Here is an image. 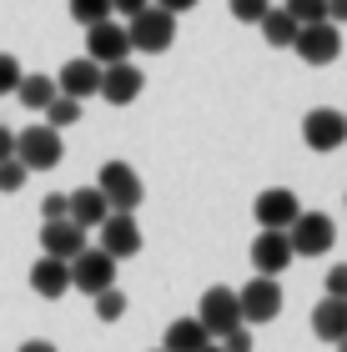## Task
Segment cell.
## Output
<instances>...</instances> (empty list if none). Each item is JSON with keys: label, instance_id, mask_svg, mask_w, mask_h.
I'll return each mask as SVG.
<instances>
[{"label": "cell", "instance_id": "6da1fadb", "mask_svg": "<svg viewBox=\"0 0 347 352\" xmlns=\"http://www.w3.org/2000/svg\"><path fill=\"white\" fill-rule=\"evenodd\" d=\"M126 36H131V51H141V56H161V51H171V41H177V15L161 10V6H146V10L131 15Z\"/></svg>", "mask_w": 347, "mask_h": 352}, {"label": "cell", "instance_id": "7a4b0ae2", "mask_svg": "<svg viewBox=\"0 0 347 352\" xmlns=\"http://www.w3.org/2000/svg\"><path fill=\"white\" fill-rule=\"evenodd\" d=\"M60 156H66V141H60L56 126H25V131H15V162L25 171H51V166H60Z\"/></svg>", "mask_w": 347, "mask_h": 352}, {"label": "cell", "instance_id": "3957f363", "mask_svg": "<svg viewBox=\"0 0 347 352\" xmlns=\"http://www.w3.org/2000/svg\"><path fill=\"white\" fill-rule=\"evenodd\" d=\"M96 186H101V197L111 201V212H136L141 197H146V186H141V176L131 162H106L96 171Z\"/></svg>", "mask_w": 347, "mask_h": 352}, {"label": "cell", "instance_id": "277c9868", "mask_svg": "<svg viewBox=\"0 0 347 352\" xmlns=\"http://www.w3.org/2000/svg\"><path fill=\"white\" fill-rule=\"evenodd\" d=\"M287 236H292L297 257H327V252L337 247V227H333V217H327V212H302L287 227Z\"/></svg>", "mask_w": 347, "mask_h": 352}, {"label": "cell", "instance_id": "5b68a950", "mask_svg": "<svg viewBox=\"0 0 347 352\" xmlns=\"http://www.w3.org/2000/svg\"><path fill=\"white\" fill-rule=\"evenodd\" d=\"M236 302H242V322H277L282 317V282L277 277H251L242 292H236Z\"/></svg>", "mask_w": 347, "mask_h": 352}, {"label": "cell", "instance_id": "8992f818", "mask_svg": "<svg viewBox=\"0 0 347 352\" xmlns=\"http://www.w3.org/2000/svg\"><path fill=\"white\" fill-rule=\"evenodd\" d=\"M71 287H76V292H86V297L116 287V257H106L101 247H86L81 257H71Z\"/></svg>", "mask_w": 347, "mask_h": 352}, {"label": "cell", "instance_id": "52a82bcc", "mask_svg": "<svg viewBox=\"0 0 347 352\" xmlns=\"http://www.w3.org/2000/svg\"><path fill=\"white\" fill-rule=\"evenodd\" d=\"M251 217H257V227L267 232H287L297 217H302V201H297L292 186H267L257 201H251Z\"/></svg>", "mask_w": 347, "mask_h": 352}, {"label": "cell", "instance_id": "ba28073f", "mask_svg": "<svg viewBox=\"0 0 347 352\" xmlns=\"http://www.w3.org/2000/svg\"><path fill=\"white\" fill-rule=\"evenodd\" d=\"M292 51L307 60V66H333V60L342 56V30L333 21H317V25H302L292 41Z\"/></svg>", "mask_w": 347, "mask_h": 352}, {"label": "cell", "instance_id": "9c48e42d", "mask_svg": "<svg viewBox=\"0 0 347 352\" xmlns=\"http://www.w3.org/2000/svg\"><path fill=\"white\" fill-rule=\"evenodd\" d=\"M197 317H201V327H207L212 338H227L232 327H242V302H236L232 287H207Z\"/></svg>", "mask_w": 347, "mask_h": 352}, {"label": "cell", "instance_id": "30bf717a", "mask_svg": "<svg viewBox=\"0 0 347 352\" xmlns=\"http://www.w3.org/2000/svg\"><path fill=\"white\" fill-rule=\"evenodd\" d=\"M302 141L312 151H337L342 141H347V116L342 111H333V106H317V111H307L302 116Z\"/></svg>", "mask_w": 347, "mask_h": 352}, {"label": "cell", "instance_id": "8fae6325", "mask_svg": "<svg viewBox=\"0 0 347 352\" xmlns=\"http://www.w3.org/2000/svg\"><path fill=\"white\" fill-rule=\"evenodd\" d=\"M297 262V252H292V236L287 232H257V242H251V267H257V277H282Z\"/></svg>", "mask_w": 347, "mask_h": 352}, {"label": "cell", "instance_id": "7c38bea8", "mask_svg": "<svg viewBox=\"0 0 347 352\" xmlns=\"http://www.w3.org/2000/svg\"><path fill=\"white\" fill-rule=\"evenodd\" d=\"M86 56L96 60V66H116V60H131V36H126V25L116 21H101L86 30Z\"/></svg>", "mask_w": 347, "mask_h": 352}, {"label": "cell", "instance_id": "4fadbf2b", "mask_svg": "<svg viewBox=\"0 0 347 352\" xmlns=\"http://www.w3.org/2000/svg\"><path fill=\"white\" fill-rule=\"evenodd\" d=\"M96 232H101V252H106V257H116V262H126V257H136V252H141V227H136L131 212H111Z\"/></svg>", "mask_w": 347, "mask_h": 352}, {"label": "cell", "instance_id": "5bb4252c", "mask_svg": "<svg viewBox=\"0 0 347 352\" xmlns=\"http://www.w3.org/2000/svg\"><path fill=\"white\" fill-rule=\"evenodd\" d=\"M91 242H86V227H76L71 217H60V221H45L41 227V252L45 257H60V262H71V257H81Z\"/></svg>", "mask_w": 347, "mask_h": 352}, {"label": "cell", "instance_id": "9a60e30c", "mask_svg": "<svg viewBox=\"0 0 347 352\" xmlns=\"http://www.w3.org/2000/svg\"><path fill=\"white\" fill-rule=\"evenodd\" d=\"M141 86H146V76H141V66H131V60H116V66H101V101L111 106H131Z\"/></svg>", "mask_w": 347, "mask_h": 352}, {"label": "cell", "instance_id": "2e32d148", "mask_svg": "<svg viewBox=\"0 0 347 352\" xmlns=\"http://www.w3.org/2000/svg\"><path fill=\"white\" fill-rule=\"evenodd\" d=\"M56 86H60V96H76V101L101 96V66H96L91 56H76V60H66V66H60Z\"/></svg>", "mask_w": 347, "mask_h": 352}, {"label": "cell", "instance_id": "e0dca14e", "mask_svg": "<svg viewBox=\"0 0 347 352\" xmlns=\"http://www.w3.org/2000/svg\"><path fill=\"white\" fill-rule=\"evenodd\" d=\"M30 292L36 297H66L71 292V262H60V257H41L36 267H30Z\"/></svg>", "mask_w": 347, "mask_h": 352}, {"label": "cell", "instance_id": "ac0fdd59", "mask_svg": "<svg viewBox=\"0 0 347 352\" xmlns=\"http://www.w3.org/2000/svg\"><path fill=\"white\" fill-rule=\"evenodd\" d=\"M312 332L322 342H342L347 338V297H322L312 307Z\"/></svg>", "mask_w": 347, "mask_h": 352}, {"label": "cell", "instance_id": "d6986e66", "mask_svg": "<svg viewBox=\"0 0 347 352\" xmlns=\"http://www.w3.org/2000/svg\"><path fill=\"white\" fill-rule=\"evenodd\" d=\"M106 217H111V201H106L101 197V186H76L71 191V221H76V227H101V221Z\"/></svg>", "mask_w": 347, "mask_h": 352}, {"label": "cell", "instance_id": "ffe728a7", "mask_svg": "<svg viewBox=\"0 0 347 352\" xmlns=\"http://www.w3.org/2000/svg\"><path fill=\"white\" fill-rule=\"evenodd\" d=\"M207 342H212V332L201 327V317H177V322L166 327V338H161L166 352H201Z\"/></svg>", "mask_w": 347, "mask_h": 352}, {"label": "cell", "instance_id": "44dd1931", "mask_svg": "<svg viewBox=\"0 0 347 352\" xmlns=\"http://www.w3.org/2000/svg\"><path fill=\"white\" fill-rule=\"evenodd\" d=\"M15 96H21V106L25 111H45L60 96V86H56V76H21V86H15Z\"/></svg>", "mask_w": 347, "mask_h": 352}, {"label": "cell", "instance_id": "7402d4cb", "mask_svg": "<svg viewBox=\"0 0 347 352\" xmlns=\"http://www.w3.org/2000/svg\"><path fill=\"white\" fill-rule=\"evenodd\" d=\"M257 25H262V41H267V45H292V41H297V30H302V25H297L287 10H277V6L267 10Z\"/></svg>", "mask_w": 347, "mask_h": 352}, {"label": "cell", "instance_id": "603a6c76", "mask_svg": "<svg viewBox=\"0 0 347 352\" xmlns=\"http://www.w3.org/2000/svg\"><path fill=\"white\" fill-rule=\"evenodd\" d=\"M71 6V21L76 25H101V21H111V0H66Z\"/></svg>", "mask_w": 347, "mask_h": 352}, {"label": "cell", "instance_id": "cb8c5ba5", "mask_svg": "<svg viewBox=\"0 0 347 352\" xmlns=\"http://www.w3.org/2000/svg\"><path fill=\"white\" fill-rule=\"evenodd\" d=\"M76 121H81V101H76V96H56V101L45 106V126H56V131H66Z\"/></svg>", "mask_w": 347, "mask_h": 352}, {"label": "cell", "instance_id": "d4e9b609", "mask_svg": "<svg viewBox=\"0 0 347 352\" xmlns=\"http://www.w3.org/2000/svg\"><path fill=\"white\" fill-rule=\"evenodd\" d=\"M96 317H101V322H121V317H126V292H121V287L96 292Z\"/></svg>", "mask_w": 347, "mask_h": 352}, {"label": "cell", "instance_id": "484cf974", "mask_svg": "<svg viewBox=\"0 0 347 352\" xmlns=\"http://www.w3.org/2000/svg\"><path fill=\"white\" fill-rule=\"evenodd\" d=\"M282 10H287L297 25H317V21H327V0H287Z\"/></svg>", "mask_w": 347, "mask_h": 352}, {"label": "cell", "instance_id": "4316f807", "mask_svg": "<svg viewBox=\"0 0 347 352\" xmlns=\"http://www.w3.org/2000/svg\"><path fill=\"white\" fill-rule=\"evenodd\" d=\"M227 10L236 15V21H247V25H257L267 10H272V0H227Z\"/></svg>", "mask_w": 347, "mask_h": 352}, {"label": "cell", "instance_id": "83f0119b", "mask_svg": "<svg viewBox=\"0 0 347 352\" xmlns=\"http://www.w3.org/2000/svg\"><path fill=\"white\" fill-rule=\"evenodd\" d=\"M21 60H15V56H5V51H0V96H15V86H21Z\"/></svg>", "mask_w": 347, "mask_h": 352}, {"label": "cell", "instance_id": "f1b7e54d", "mask_svg": "<svg viewBox=\"0 0 347 352\" xmlns=\"http://www.w3.org/2000/svg\"><path fill=\"white\" fill-rule=\"evenodd\" d=\"M25 176H30V171L15 162V156H10V162H0V191H5V197H10V191H21V186H25Z\"/></svg>", "mask_w": 347, "mask_h": 352}, {"label": "cell", "instance_id": "f546056e", "mask_svg": "<svg viewBox=\"0 0 347 352\" xmlns=\"http://www.w3.org/2000/svg\"><path fill=\"white\" fill-rule=\"evenodd\" d=\"M41 217H45V221H60V217H71V191H51V197L41 201Z\"/></svg>", "mask_w": 347, "mask_h": 352}, {"label": "cell", "instance_id": "4dcf8cb0", "mask_svg": "<svg viewBox=\"0 0 347 352\" xmlns=\"http://www.w3.org/2000/svg\"><path fill=\"white\" fill-rule=\"evenodd\" d=\"M216 342H222L227 352H251V342H257V338H251V332H247V322H242V327H232L227 338H216Z\"/></svg>", "mask_w": 347, "mask_h": 352}, {"label": "cell", "instance_id": "1f68e13d", "mask_svg": "<svg viewBox=\"0 0 347 352\" xmlns=\"http://www.w3.org/2000/svg\"><path fill=\"white\" fill-rule=\"evenodd\" d=\"M327 297H347V262H337L327 272Z\"/></svg>", "mask_w": 347, "mask_h": 352}, {"label": "cell", "instance_id": "d6a6232c", "mask_svg": "<svg viewBox=\"0 0 347 352\" xmlns=\"http://www.w3.org/2000/svg\"><path fill=\"white\" fill-rule=\"evenodd\" d=\"M151 6H161V10H171V15H186L192 6H201V0H151Z\"/></svg>", "mask_w": 347, "mask_h": 352}, {"label": "cell", "instance_id": "836d02e7", "mask_svg": "<svg viewBox=\"0 0 347 352\" xmlns=\"http://www.w3.org/2000/svg\"><path fill=\"white\" fill-rule=\"evenodd\" d=\"M10 156H15V131L0 126V162H10Z\"/></svg>", "mask_w": 347, "mask_h": 352}, {"label": "cell", "instance_id": "e575fe53", "mask_svg": "<svg viewBox=\"0 0 347 352\" xmlns=\"http://www.w3.org/2000/svg\"><path fill=\"white\" fill-rule=\"evenodd\" d=\"M146 6H151V0H111L116 15H136V10H146Z\"/></svg>", "mask_w": 347, "mask_h": 352}, {"label": "cell", "instance_id": "d590c367", "mask_svg": "<svg viewBox=\"0 0 347 352\" xmlns=\"http://www.w3.org/2000/svg\"><path fill=\"white\" fill-rule=\"evenodd\" d=\"M327 21H333V25L347 21V0H327Z\"/></svg>", "mask_w": 347, "mask_h": 352}, {"label": "cell", "instance_id": "8d00e7d4", "mask_svg": "<svg viewBox=\"0 0 347 352\" xmlns=\"http://www.w3.org/2000/svg\"><path fill=\"white\" fill-rule=\"evenodd\" d=\"M15 352H56V342H45V338H30V342H21Z\"/></svg>", "mask_w": 347, "mask_h": 352}, {"label": "cell", "instance_id": "74e56055", "mask_svg": "<svg viewBox=\"0 0 347 352\" xmlns=\"http://www.w3.org/2000/svg\"><path fill=\"white\" fill-rule=\"evenodd\" d=\"M201 352H227V347H222V342H207V347H201Z\"/></svg>", "mask_w": 347, "mask_h": 352}, {"label": "cell", "instance_id": "f35d334b", "mask_svg": "<svg viewBox=\"0 0 347 352\" xmlns=\"http://www.w3.org/2000/svg\"><path fill=\"white\" fill-rule=\"evenodd\" d=\"M333 347H337V352H347V338H342V342H333Z\"/></svg>", "mask_w": 347, "mask_h": 352}, {"label": "cell", "instance_id": "ab89813d", "mask_svg": "<svg viewBox=\"0 0 347 352\" xmlns=\"http://www.w3.org/2000/svg\"><path fill=\"white\" fill-rule=\"evenodd\" d=\"M156 352H166V347H156Z\"/></svg>", "mask_w": 347, "mask_h": 352}]
</instances>
